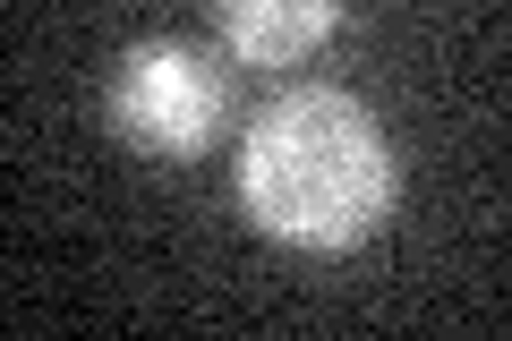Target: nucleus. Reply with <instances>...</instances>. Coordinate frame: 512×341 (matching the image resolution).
<instances>
[{"label":"nucleus","instance_id":"f03ea898","mask_svg":"<svg viewBox=\"0 0 512 341\" xmlns=\"http://www.w3.org/2000/svg\"><path fill=\"white\" fill-rule=\"evenodd\" d=\"M111 120L137 154H205L222 128V77L205 69L188 43L154 35V43H128L120 52V77H111Z\"/></svg>","mask_w":512,"mask_h":341},{"label":"nucleus","instance_id":"7ed1b4c3","mask_svg":"<svg viewBox=\"0 0 512 341\" xmlns=\"http://www.w3.org/2000/svg\"><path fill=\"white\" fill-rule=\"evenodd\" d=\"M214 26L248 69H291L342 26V0H214Z\"/></svg>","mask_w":512,"mask_h":341},{"label":"nucleus","instance_id":"f257e3e1","mask_svg":"<svg viewBox=\"0 0 512 341\" xmlns=\"http://www.w3.org/2000/svg\"><path fill=\"white\" fill-rule=\"evenodd\" d=\"M239 205L291 248H359L393 214V145L342 86H291L248 120Z\"/></svg>","mask_w":512,"mask_h":341}]
</instances>
